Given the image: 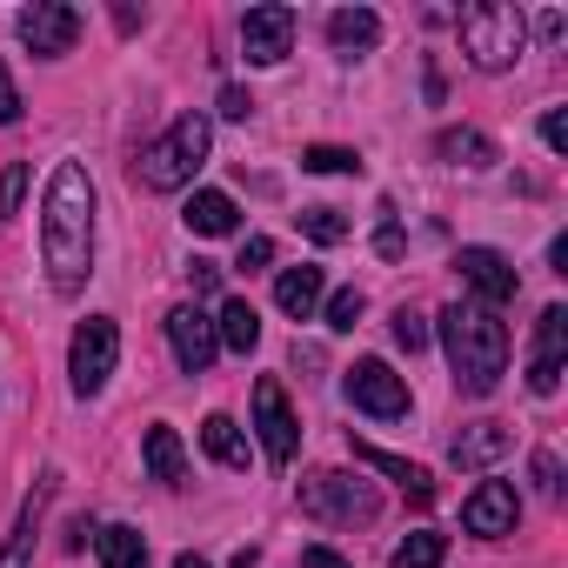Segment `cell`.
Returning <instances> with one entry per match:
<instances>
[{"instance_id": "27", "label": "cell", "mask_w": 568, "mask_h": 568, "mask_svg": "<svg viewBox=\"0 0 568 568\" xmlns=\"http://www.w3.org/2000/svg\"><path fill=\"white\" fill-rule=\"evenodd\" d=\"M295 221H302V234H308V241H322V247L348 241V214H342V207H302Z\"/></svg>"}, {"instance_id": "31", "label": "cell", "mask_w": 568, "mask_h": 568, "mask_svg": "<svg viewBox=\"0 0 568 568\" xmlns=\"http://www.w3.org/2000/svg\"><path fill=\"white\" fill-rule=\"evenodd\" d=\"M21 194H28V161H14L0 174V214H21Z\"/></svg>"}, {"instance_id": "9", "label": "cell", "mask_w": 568, "mask_h": 568, "mask_svg": "<svg viewBox=\"0 0 568 568\" xmlns=\"http://www.w3.org/2000/svg\"><path fill=\"white\" fill-rule=\"evenodd\" d=\"M288 48H295V8L267 0V8H247V14H241V54H247L254 68L288 61Z\"/></svg>"}, {"instance_id": "12", "label": "cell", "mask_w": 568, "mask_h": 568, "mask_svg": "<svg viewBox=\"0 0 568 568\" xmlns=\"http://www.w3.org/2000/svg\"><path fill=\"white\" fill-rule=\"evenodd\" d=\"M168 342H174V362H181L187 375H207L214 355H221V342H214V315H201L194 302L168 315Z\"/></svg>"}, {"instance_id": "29", "label": "cell", "mask_w": 568, "mask_h": 568, "mask_svg": "<svg viewBox=\"0 0 568 568\" xmlns=\"http://www.w3.org/2000/svg\"><path fill=\"white\" fill-rule=\"evenodd\" d=\"M362 315H368V295H362V288H342V295L328 302V328H335V335H355Z\"/></svg>"}, {"instance_id": "8", "label": "cell", "mask_w": 568, "mask_h": 568, "mask_svg": "<svg viewBox=\"0 0 568 568\" xmlns=\"http://www.w3.org/2000/svg\"><path fill=\"white\" fill-rule=\"evenodd\" d=\"M254 428H261L267 462H295V448H302V422H295L288 388H281L274 375H261V382H254Z\"/></svg>"}, {"instance_id": "2", "label": "cell", "mask_w": 568, "mask_h": 568, "mask_svg": "<svg viewBox=\"0 0 568 568\" xmlns=\"http://www.w3.org/2000/svg\"><path fill=\"white\" fill-rule=\"evenodd\" d=\"M442 348H448V368H455V388L462 395H495L501 375H508V322L481 302H448L442 308Z\"/></svg>"}, {"instance_id": "19", "label": "cell", "mask_w": 568, "mask_h": 568, "mask_svg": "<svg viewBox=\"0 0 568 568\" xmlns=\"http://www.w3.org/2000/svg\"><path fill=\"white\" fill-rule=\"evenodd\" d=\"M181 221H187V234H207V241H214V234H234V227H241V207H234L221 187H201Z\"/></svg>"}, {"instance_id": "13", "label": "cell", "mask_w": 568, "mask_h": 568, "mask_svg": "<svg viewBox=\"0 0 568 568\" xmlns=\"http://www.w3.org/2000/svg\"><path fill=\"white\" fill-rule=\"evenodd\" d=\"M515 515H521V501H515V488H508V481H481V488L462 501V528H468V535H481V541L515 535Z\"/></svg>"}, {"instance_id": "26", "label": "cell", "mask_w": 568, "mask_h": 568, "mask_svg": "<svg viewBox=\"0 0 568 568\" xmlns=\"http://www.w3.org/2000/svg\"><path fill=\"white\" fill-rule=\"evenodd\" d=\"M442 561H448V535H435V528L408 535V541L388 555V568H442Z\"/></svg>"}, {"instance_id": "11", "label": "cell", "mask_w": 568, "mask_h": 568, "mask_svg": "<svg viewBox=\"0 0 568 568\" xmlns=\"http://www.w3.org/2000/svg\"><path fill=\"white\" fill-rule=\"evenodd\" d=\"M561 355H568V308H541L535 322V355H528V388L535 395H555L561 388Z\"/></svg>"}, {"instance_id": "14", "label": "cell", "mask_w": 568, "mask_h": 568, "mask_svg": "<svg viewBox=\"0 0 568 568\" xmlns=\"http://www.w3.org/2000/svg\"><path fill=\"white\" fill-rule=\"evenodd\" d=\"M21 41L34 48V54H68L74 41H81V8H61V0H41V8H28L21 14Z\"/></svg>"}, {"instance_id": "21", "label": "cell", "mask_w": 568, "mask_h": 568, "mask_svg": "<svg viewBox=\"0 0 568 568\" xmlns=\"http://www.w3.org/2000/svg\"><path fill=\"white\" fill-rule=\"evenodd\" d=\"M214 342L234 348V355H254V348H261V315H254V302H221V315H214Z\"/></svg>"}, {"instance_id": "4", "label": "cell", "mask_w": 568, "mask_h": 568, "mask_svg": "<svg viewBox=\"0 0 568 568\" xmlns=\"http://www.w3.org/2000/svg\"><path fill=\"white\" fill-rule=\"evenodd\" d=\"M521 41H528V21L508 0H481V8H462V54L481 68V74H501L521 61Z\"/></svg>"}, {"instance_id": "10", "label": "cell", "mask_w": 568, "mask_h": 568, "mask_svg": "<svg viewBox=\"0 0 568 568\" xmlns=\"http://www.w3.org/2000/svg\"><path fill=\"white\" fill-rule=\"evenodd\" d=\"M455 274H462V288H475L481 295V308H501V302H515V267H508V254H495V247H462L455 254Z\"/></svg>"}, {"instance_id": "36", "label": "cell", "mask_w": 568, "mask_h": 568, "mask_svg": "<svg viewBox=\"0 0 568 568\" xmlns=\"http://www.w3.org/2000/svg\"><path fill=\"white\" fill-rule=\"evenodd\" d=\"M8 121H21V88L8 81V68H0V128Z\"/></svg>"}, {"instance_id": "5", "label": "cell", "mask_w": 568, "mask_h": 568, "mask_svg": "<svg viewBox=\"0 0 568 568\" xmlns=\"http://www.w3.org/2000/svg\"><path fill=\"white\" fill-rule=\"evenodd\" d=\"M302 508L315 515V521H342V528H355V521H375V488L362 481V475H342V468H322V475H308L302 481Z\"/></svg>"}, {"instance_id": "25", "label": "cell", "mask_w": 568, "mask_h": 568, "mask_svg": "<svg viewBox=\"0 0 568 568\" xmlns=\"http://www.w3.org/2000/svg\"><path fill=\"white\" fill-rule=\"evenodd\" d=\"M94 541H101V561H108V568H148V535H141V528L114 521V528H101Z\"/></svg>"}, {"instance_id": "23", "label": "cell", "mask_w": 568, "mask_h": 568, "mask_svg": "<svg viewBox=\"0 0 568 568\" xmlns=\"http://www.w3.org/2000/svg\"><path fill=\"white\" fill-rule=\"evenodd\" d=\"M201 448H207L221 468H247V435H241L227 415H207V422H201Z\"/></svg>"}, {"instance_id": "28", "label": "cell", "mask_w": 568, "mask_h": 568, "mask_svg": "<svg viewBox=\"0 0 568 568\" xmlns=\"http://www.w3.org/2000/svg\"><path fill=\"white\" fill-rule=\"evenodd\" d=\"M302 168L308 174H355L362 161H355V148H328L322 141V148H302Z\"/></svg>"}, {"instance_id": "35", "label": "cell", "mask_w": 568, "mask_h": 568, "mask_svg": "<svg viewBox=\"0 0 568 568\" xmlns=\"http://www.w3.org/2000/svg\"><path fill=\"white\" fill-rule=\"evenodd\" d=\"M221 114H227V121H247V114H254V94H247V88H221Z\"/></svg>"}, {"instance_id": "22", "label": "cell", "mask_w": 568, "mask_h": 568, "mask_svg": "<svg viewBox=\"0 0 568 568\" xmlns=\"http://www.w3.org/2000/svg\"><path fill=\"white\" fill-rule=\"evenodd\" d=\"M435 154H442V161H455V168H495V141H488L481 128H442Z\"/></svg>"}, {"instance_id": "39", "label": "cell", "mask_w": 568, "mask_h": 568, "mask_svg": "<svg viewBox=\"0 0 568 568\" xmlns=\"http://www.w3.org/2000/svg\"><path fill=\"white\" fill-rule=\"evenodd\" d=\"M375 254H382V261H395V254H402V227H395V221L375 234Z\"/></svg>"}, {"instance_id": "41", "label": "cell", "mask_w": 568, "mask_h": 568, "mask_svg": "<svg viewBox=\"0 0 568 568\" xmlns=\"http://www.w3.org/2000/svg\"><path fill=\"white\" fill-rule=\"evenodd\" d=\"M174 568H207V561H201V555H181V561H174Z\"/></svg>"}, {"instance_id": "20", "label": "cell", "mask_w": 568, "mask_h": 568, "mask_svg": "<svg viewBox=\"0 0 568 568\" xmlns=\"http://www.w3.org/2000/svg\"><path fill=\"white\" fill-rule=\"evenodd\" d=\"M328 41H335V54H368V48L382 41V14L342 8V14H328Z\"/></svg>"}, {"instance_id": "16", "label": "cell", "mask_w": 568, "mask_h": 568, "mask_svg": "<svg viewBox=\"0 0 568 568\" xmlns=\"http://www.w3.org/2000/svg\"><path fill=\"white\" fill-rule=\"evenodd\" d=\"M508 448H515V435H508L501 422H468V428L448 442V462H455V468H495Z\"/></svg>"}, {"instance_id": "32", "label": "cell", "mask_w": 568, "mask_h": 568, "mask_svg": "<svg viewBox=\"0 0 568 568\" xmlns=\"http://www.w3.org/2000/svg\"><path fill=\"white\" fill-rule=\"evenodd\" d=\"M267 261H274V241H267V234H247V241H241V261H234V267H247V274H261Z\"/></svg>"}, {"instance_id": "6", "label": "cell", "mask_w": 568, "mask_h": 568, "mask_svg": "<svg viewBox=\"0 0 568 568\" xmlns=\"http://www.w3.org/2000/svg\"><path fill=\"white\" fill-rule=\"evenodd\" d=\"M114 362H121V328H114L108 315H88V322L74 328V348H68L74 395H101L108 375H114Z\"/></svg>"}, {"instance_id": "17", "label": "cell", "mask_w": 568, "mask_h": 568, "mask_svg": "<svg viewBox=\"0 0 568 568\" xmlns=\"http://www.w3.org/2000/svg\"><path fill=\"white\" fill-rule=\"evenodd\" d=\"M322 267H281V281H274V308L288 315V322H308L315 308H322Z\"/></svg>"}, {"instance_id": "37", "label": "cell", "mask_w": 568, "mask_h": 568, "mask_svg": "<svg viewBox=\"0 0 568 568\" xmlns=\"http://www.w3.org/2000/svg\"><path fill=\"white\" fill-rule=\"evenodd\" d=\"M187 281H194V295H214V288H221V267H214V261H194Z\"/></svg>"}, {"instance_id": "38", "label": "cell", "mask_w": 568, "mask_h": 568, "mask_svg": "<svg viewBox=\"0 0 568 568\" xmlns=\"http://www.w3.org/2000/svg\"><path fill=\"white\" fill-rule=\"evenodd\" d=\"M302 568H348V561H342L335 548H322V541H315V548H302Z\"/></svg>"}, {"instance_id": "33", "label": "cell", "mask_w": 568, "mask_h": 568, "mask_svg": "<svg viewBox=\"0 0 568 568\" xmlns=\"http://www.w3.org/2000/svg\"><path fill=\"white\" fill-rule=\"evenodd\" d=\"M535 488H541V495H548V501H555V495H561V462H555V455H548V448H541V455H535Z\"/></svg>"}, {"instance_id": "1", "label": "cell", "mask_w": 568, "mask_h": 568, "mask_svg": "<svg viewBox=\"0 0 568 568\" xmlns=\"http://www.w3.org/2000/svg\"><path fill=\"white\" fill-rule=\"evenodd\" d=\"M41 261L54 295H81L94 274V181L81 161H61L48 174V201H41Z\"/></svg>"}, {"instance_id": "40", "label": "cell", "mask_w": 568, "mask_h": 568, "mask_svg": "<svg viewBox=\"0 0 568 568\" xmlns=\"http://www.w3.org/2000/svg\"><path fill=\"white\" fill-rule=\"evenodd\" d=\"M234 568H261V548H241V555H234Z\"/></svg>"}, {"instance_id": "7", "label": "cell", "mask_w": 568, "mask_h": 568, "mask_svg": "<svg viewBox=\"0 0 568 568\" xmlns=\"http://www.w3.org/2000/svg\"><path fill=\"white\" fill-rule=\"evenodd\" d=\"M348 402L362 408V415H375V422H402L408 408H415V395H408V382L388 368V362H375V355H362L355 368H348Z\"/></svg>"}, {"instance_id": "3", "label": "cell", "mask_w": 568, "mask_h": 568, "mask_svg": "<svg viewBox=\"0 0 568 568\" xmlns=\"http://www.w3.org/2000/svg\"><path fill=\"white\" fill-rule=\"evenodd\" d=\"M207 141H214V128H207V114H181L161 141H148L141 148V161H134V181L141 187H154V194H174V187H187L194 174H201V161H207Z\"/></svg>"}, {"instance_id": "24", "label": "cell", "mask_w": 568, "mask_h": 568, "mask_svg": "<svg viewBox=\"0 0 568 568\" xmlns=\"http://www.w3.org/2000/svg\"><path fill=\"white\" fill-rule=\"evenodd\" d=\"M141 455H148V475H154V481H181V468H187V448H181L174 428H148Z\"/></svg>"}, {"instance_id": "15", "label": "cell", "mask_w": 568, "mask_h": 568, "mask_svg": "<svg viewBox=\"0 0 568 568\" xmlns=\"http://www.w3.org/2000/svg\"><path fill=\"white\" fill-rule=\"evenodd\" d=\"M355 462H368V468H382L388 481H402L408 508H435V475H428L422 462H402V455H388V448H375V442H355Z\"/></svg>"}, {"instance_id": "18", "label": "cell", "mask_w": 568, "mask_h": 568, "mask_svg": "<svg viewBox=\"0 0 568 568\" xmlns=\"http://www.w3.org/2000/svg\"><path fill=\"white\" fill-rule=\"evenodd\" d=\"M48 495H54V475L34 488V501L21 508V521H14V535H8V548H0V568H34V535H41V508H48Z\"/></svg>"}, {"instance_id": "30", "label": "cell", "mask_w": 568, "mask_h": 568, "mask_svg": "<svg viewBox=\"0 0 568 568\" xmlns=\"http://www.w3.org/2000/svg\"><path fill=\"white\" fill-rule=\"evenodd\" d=\"M388 328H395V342H402L408 355H422V348H428V322H422L415 308H395V322H388Z\"/></svg>"}, {"instance_id": "34", "label": "cell", "mask_w": 568, "mask_h": 568, "mask_svg": "<svg viewBox=\"0 0 568 568\" xmlns=\"http://www.w3.org/2000/svg\"><path fill=\"white\" fill-rule=\"evenodd\" d=\"M541 141H548L555 154H568V114H561V108H548V114H541Z\"/></svg>"}]
</instances>
